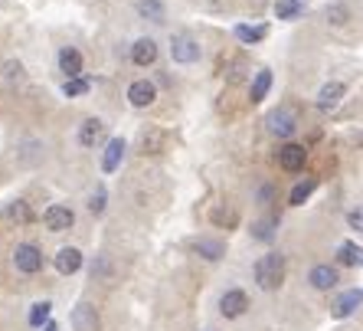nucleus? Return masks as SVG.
<instances>
[{
  "label": "nucleus",
  "instance_id": "5701e85b",
  "mask_svg": "<svg viewBox=\"0 0 363 331\" xmlns=\"http://www.w3.org/2000/svg\"><path fill=\"white\" fill-rule=\"evenodd\" d=\"M138 13L147 17L151 23H164V4L161 0H141V4H138Z\"/></svg>",
  "mask_w": 363,
  "mask_h": 331
},
{
  "label": "nucleus",
  "instance_id": "f3484780",
  "mask_svg": "<svg viewBox=\"0 0 363 331\" xmlns=\"http://www.w3.org/2000/svg\"><path fill=\"white\" fill-rule=\"evenodd\" d=\"M105 135V125H101V119H85L82 125H79V145L82 148H95V141Z\"/></svg>",
  "mask_w": 363,
  "mask_h": 331
},
{
  "label": "nucleus",
  "instance_id": "6ab92c4d",
  "mask_svg": "<svg viewBox=\"0 0 363 331\" xmlns=\"http://www.w3.org/2000/svg\"><path fill=\"white\" fill-rule=\"evenodd\" d=\"M318 190V178H304V180H298L295 187H291V194H288V204L291 207H301L308 197Z\"/></svg>",
  "mask_w": 363,
  "mask_h": 331
},
{
  "label": "nucleus",
  "instance_id": "0eeeda50",
  "mask_svg": "<svg viewBox=\"0 0 363 331\" xmlns=\"http://www.w3.org/2000/svg\"><path fill=\"white\" fill-rule=\"evenodd\" d=\"M308 282H311V289H318V292H330L340 282V272L328 263H318V266H311V272H308Z\"/></svg>",
  "mask_w": 363,
  "mask_h": 331
},
{
  "label": "nucleus",
  "instance_id": "dca6fc26",
  "mask_svg": "<svg viewBox=\"0 0 363 331\" xmlns=\"http://www.w3.org/2000/svg\"><path fill=\"white\" fill-rule=\"evenodd\" d=\"M60 69L66 72L69 79L82 76V56H79L76 46H62V50H60Z\"/></svg>",
  "mask_w": 363,
  "mask_h": 331
},
{
  "label": "nucleus",
  "instance_id": "72a5a7b5",
  "mask_svg": "<svg viewBox=\"0 0 363 331\" xmlns=\"http://www.w3.org/2000/svg\"><path fill=\"white\" fill-rule=\"evenodd\" d=\"M43 331H60V328H56V325H52V322H50V325H46V328H43Z\"/></svg>",
  "mask_w": 363,
  "mask_h": 331
},
{
  "label": "nucleus",
  "instance_id": "aec40b11",
  "mask_svg": "<svg viewBox=\"0 0 363 331\" xmlns=\"http://www.w3.org/2000/svg\"><path fill=\"white\" fill-rule=\"evenodd\" d=\"M72 325H76V331H99V318H95V308L79 305L76 315H72Z\"/></svg>",
  "mask_w": 363,
  "mask_h": 331
},
{
  "label": "nucleus",
  "instance_id": "a878e982",
  "mask_svg": "<svg viewBox=\"0 0 363 331\" xmlns=\"http://www.w3.org/2000/svg\"><path fill=\"white\" fill-rule=\"evenodd\" d=\"M89 89H92V82H89L85 76H79V79H66V85H62V92H66L69 99H76V95H85Z\"/></svg>",
  "mask_w": 363,
  "mask_h": 331
},
{
  "label": "nucleus",
  "instance_id": "7ed1b4c3",
  "mask_svg": "<svg viewBox=\"0 0 363 331\" xmlns=\"http://www.w3.org/2000/svg\"><path fill=\"white\" fill-rule=\"evenodd\" d=\"M170 56H174V63H180V66H190V63L200 60V43H196L194 36L177 33L170 40Z\"/></svg>",
  "mask_w": 363,
  "mask_h": 331
},
{
  "label": "nucleus",
  "instance_id": "20e7f679",
  "mask_svg": "<svg viewBox=\"0 0 363 331\" xmlns=\"http://www.w3.org/2000/svg\"><path fill=\"white\" fill-rule=\"evenodd\" d=\"M265 125H269V131L275 138H291L295 135V128H298V119H295V112L291 109H275V112H269Z\"/></svg>",
  "mask_w": 363,
  "mask_h": 331
},
{
  "label": "nucleus",
  "instance_id": "9b49d317",
  "mask_svg": "<svg viewBox=\"0 0 363 331\" xmlns=\"http://www.w3.org/2000/svg\"><path fill=\"white\" fill-rule=\"evenodd\" d=\"M344 92H347V85L344 82H328V85H321V92H318V109L321 112H330V109H337L340 105V99H344Z\"/></svg>",
  "mask_w": 363,
  "mask_h": 331
},
{
  "label": "nucleus",
  "instance_id": "7c9ffc66",
  "mask_svg": "<svg viewBox=\"0 0 363 331\" xmlns=\"http://www.w3.org/2000/svg\"><path fill=\"white\" fill-rule=\"evenodd\" d=\"M347 223H350V229L363 233V207H354V210L347 213Z\"/></svg>",
  "mask_w": 363,
  "mask_h": 331
},
{
  "label": "nucleus",
  "instance_id": "b1692460",
  "mask_svg": "<svg viewBox=\"0 0 363 331\" xmlns=\"http://www.w3.org/2000/svg\"><path fill=\"white\" fill-rule=\"evenodd\" d=\"M265 33H269V26H245V23L236 26V40H242V43H259V40H265Z\"/></svg>",
  "mask_w": 363,
  "mask_h": 331
},
{
  "label": "nucleus",
  "instance_id": "c756f323",
  "mask_svg": "<svg viewBox=\"0 0 363 331\" xmlns=\"http://www.w3.org/2000/svg\"><path fill=\"white\" fill-rule=\"evenodd\" d=\"M4 213H7L10 220H20V223H23L26 217H30V210H26V204H23V200H13V204H10Z\"/></svg>",
  "mask_w": 363,
  "mask_h": 331
},
{
  "label": "nucleus",
  "instance_id": "2eb2a0df",
  "mask_svg": "<svg viewBox=\"0 0 363 331\" xmlns=\"http://www.w3.org/2000/svg\"><path fill=\"white\" fill-rule=\"evenodd\" d=\"M82 269V253H79L76 246H62L60 253H56V272H62V276H72V272Z\"/></svg>",
  "mask_w": 363,
  "mask_h": 331
},
{
  "label": "nucleus",
  "instance_id": "412c9836",
  "mask_svg": "<svg viewBox=\"0 0 363 331\" xmlns=\"http://www.w3.org/2000/svg\"><path fill=\"white\" fill-rule=\"evenodd\" d=\"M269 89H272V72L269 69H259V72H255V82H252L249 99H252V102H262L265 95H269Z\"/></svg>",
  "mask_w": 363,
  "mask_h": 331
},
{
  "label": "nucleus",
  "instance_id": "9d476101",
  "mask_svg": "<svg viewBox=\"0 0 363 331\" xmlns=\"http://www.w3.org/2000/svg\"><path fill=\"white\" fill-rule=\"evenodd\" d=\"M154 99H157V89H154V82H147V79H138V82L128 85V102L135 105V109H147Z\"/></svg>",
  "mask_w": 363,
  "mask_h": 331
},
{
  "label": "nucleus",
  "instance_id": "6e6552de",
  "mask_svg": "<svg viewBox=\"0 0 363 331\" xmlns=\"http://www.w3.org/2000/svg\"><path fill=\"white\" fill-rule=\"evenodd\" d=\"M360 305H363V289H344L337 298H334L330 315H334V318H350Z\"/></svg>",
  "mask_w": 363,
  "mask_h": 331
},
{
  "label": "nucleus",
  "instance_id": "f03ea898",
  "mask_svg": "<svg viewBox=\"0 0 363 331\" xmlns=\"http://www.w3.org/2000/svg\"><path fill=\"white\" fill-rule=\"evenodd\" d=\"M13 266H17V272H23V276H36V272L43 269V253L33 243H20V246L13 249Z\"/></svg>",
  "mask_w": 363,
  "mask_h": 331
},
{
  "label": "nucleus",
  "instance_id": "4be33fe9",
  "mask_svg": "<svg viewBox=\"0 0 363 331\" xmlns=\"http://www.w3.org/2000/svg\"><path fill=\"white\" fill-rule=\"evenodd\" d=\"M301 13H304L301 0H279V4H275V17L279 20H298Z\"/></svg>",
  "mask_w": 363,
  "mask_h": 331
},
{
  "label": "nucleus",
  "instance_id": "423d86ee",
  "mask_svg": "<svg viewBox=\"0 0 363 331\" xmlns=\"http://www.w3.org/2000/svg\"><path fill=\"white\" fill-rule=\"evenodd\" d=\"M245 308H249V295H245L242 289H226L220 295V315L223 318H239V315H245Z\"/></svg>",
  "mask_w": 363,
  "mask_h": 331
},
{
  "label": "nucleus",
  "instance_id": "ddd939ff",
  "mask_svg": "<svg viewBox=\"0 0 363 331\" xmlns=\"http://www.w3.org/2000/svg\"><path fill=\"white\" fill-rule=\"evenodd\" d=\"M131 60H135V66H154V63H157V43H154L151 36L138 40L135 46H131Z\"/></svg>",
  "mask_w": 363,
  "mask_h": 331
},
{
  "label": "nucleus",
  "instance_id": "4468645a",
  "mask_svg": "<svg viewBox=\"0 0 363 331\" xmlns=\"http://www.w3.org/2000/svg\"><path fill=\"white\" fill-rule=\"evenodd\" d=\"M125 151H128L125 141H121V138H111L108 148H105V154H101V170H105V174H115L118 164H121V158H125Z\"/></svg>",
  "mask_w": 363,
  "mask_h": 331
},
{
  "label": "nucleus",
  "instance_id": "a211bd4d",
  "mask_svg": "<svg viewBox=\"0 0 363 331\" xmlns=\"http://www.w3.org/2000/svg\"><path fill=\"white\" fill-rule=\"evenodd\" d=\"M337 263L340 266H350V269H357V266H363V246H357V243H340L337 246Z\"/></svg>",
  "mask_w": 363,
  "mask_h": 331
},
{
  "label": "nucleus",
  "instance_id": "bb28decb",
  "mask_svg": "<svg viewBox=\"0 0 363 331\" xmlns=\"http://www.w3.org/2000/svg\"><path fill=\"white\" fill-rule=\"evenodd\" d=\"M328 20L334 26L347 23V20H350V7H347V4H330V7H328Z\"/></svg>",
  "mask_w": 363,
  "mask_h": 331
},
{
  "label": "nucleus",
  "instance_id": "c85d7f7f",
  "mask_svg": "<svg viewBox=\"0 0 363 331\" xmlns=\"http://www.w3.org/2000/svg\"><path fill=\"white\" fill-rule=\"evenodd\" d=\"M105 200H108V194H105V187H99V190L89 197V213H95V217L105 213Z\"/></svg>",
  "mask_w": 363,
  "mask_h": 331
},
{
  "label": "nucleus",
  "instance_id": "473e14b6",
  "mask_svg": "<svg viewBox=\"0 0 363 331\" xmlns=\"http://www.w3.org/2000/svg\"><path fill=\"white\" fill-rule=\"evenodd\" d=\"M255 239H272V223H255Z\"/></svg>",
  "mask_w": 363,
  "mask_h": 331
},
{
  "label": "nucleus",
  "instance_id": "f8f14e48",
  "mask_svg": "<svg viewBox=\"0 0 363 331\" xmlns=\"http://www.w3.org/2000/svg\"><path fill=\"white\" fill-rule=\"evenodd\" d=\"M190 246H194V253H200L203 259H210V263H216V259L226 256V243H223V239H213V237H200V239H194Z\"/></svg>",
  "mask_w": 363,
  "mask_h": 331
},
{
  "label": "nucleus",
  "instance_id": "39448f33",
  "mask_svg": "<svg viewBox=\"0 0 363 331\" xmlns=\"http://www.w3.org/2000/svg\"><path fill=\"white\" fill-rule=\"evenodd\" d=\"M43 223H46V229H52V233H66V229H72V223H76V213L69 210L66 204H52L50 210L43 213Z\"/></svg>",
  "mask_w": 363,
  "mask_h": 331
},
{
  "label": "nucleus",
  "instance_id": "2f4dec72",
  "mask_svg": "<svg viewBox=\"0 0 363 331\" xmlns=\"http://www.w3.org/2000/svg\"><path fill=\"white\" fill-rule=\"evenodd\" d=\"M141 148H144V154H147V148H151V154H154L157 148H161V135H151V138L144 135V138H141Z\"/></svg>",
  "mask_w": 363,
  "mask_h": 331
},
{
  "label": "nucleus",
  "instance_id": "f257e3e1",
  "mask_svg": "<svg viewBox=\"0 0 363 331\" xmlns=\"http://www.w3.org/2000/svg\"><path fill=\"white\" fill-rule=\"evenodd\" d=\"M255 282H259V289L265 292H275L281 289V282H285V256L281 253H265L252 269Z\"/></svg>",
  "mask_w": 363,
  "mask_h": 331
},
{
  "label": "nucleus",
  "instance_id": "1a4fd4ad",
  "mask_svg": "<svg viewBox=\"0 0 363 331\" xmlns=\"http://www.w3.org/2000/svg\"><path fill=\"white\" fill-rule=\"evenodd\" d=\"M304 161H308V151H304L301 145H295V141H288V145L279 148V164L288 174H298V170L304 168Z\"/></svg>",
  "mask_w": 363,
  "mask_h": 331
},
{
  "label": "nucleus",
  "instance_id": "393cba45",
  "mask_svg": "<svg viewBox=\"0 0 363 331\" xmlns=\"http://www.w3.org/2000/svg\"><path fill=\"white\" fill-rule=\"evenodd\" d=\"M50 312H52L50 302H36V305L30 308V325H33V328H46V325H50Z\"/></svg>",
  "mask_w": 363,
  "mask_h": 331
},
{
  "label": "nucleus",
  "instance_id": "cd10ccee",
  "mask_svg": "<svg viewBox=\"0 0 363 331\" xmlns=\"http://www.w3.org/2000/svg\"><path fill=\"white\" fill-rule=\"evenodd\" d=\"M23 63H17V60H7L4 63V79H7V82H23Z\"/></svg>",
  "mask_w": 363,
  "mask_h": 331
}]
</instances>
